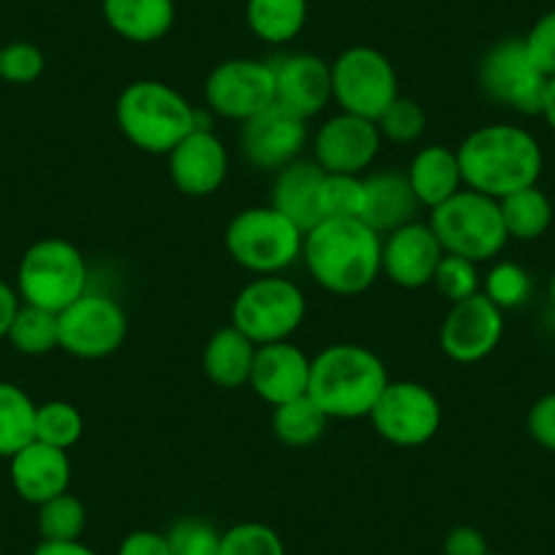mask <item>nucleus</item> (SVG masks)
Here are the masks:
<instances>
[{
	"label": "nucleus",
	"instance_id": "obj_1",
	"mask_svg": "<svg viewBox=\"0 0 555 555\" xmlns=\"http://www.w3.org/2000/svg\"><path fill=\"white\" fill-rule=\"evenodd\" d=\"M382 234L360 218H324L302 237V264L313 284L357 297L382 275Z\"/></svg>",
	"mask_w": 555,
	"mask_h": 555
},
{
	"label": "nucleus",
	"instance_id": "obj_2",
	"mask_svg": "<svg viewBox=\"0 0 555 555\" xmlns=\"http://www.w3.org/2000/svg\"><path fill=\"white\" fill-rule=\"evenodd\" d=\"M463 185L490 199L539 183L544 156L537 137L512 122H490L468 133L457 147Z\"/></svg>",
	"mask_w": 555,
	"mask_h": 555
},
{
	"label": "nucleus",
	"instance_id": "obj_3",
	"mask_svg": "<svg viewBox=\"0 0 555 555\" xmlns=\"http://www.w3.org/2000/svg\"><path fill=\"white\" fill-rule=\"evenodd\" d=\"M389 384L382 357L360 344H333L311 357L308 395L330 420H362Z\"/></svg>",
	"mask_w": 555,
	"mask_h": 555
},
{
	"label": "nucleus",
	"instance_id": "obj_4",
	"mask_svg": "<svg viewBox=\"0 0 555 555\" xmlns=\"http://www.w3.org/2000/svg\"><path fill=\"white\" fill-rule=\"evenodd\" d=\"M115 122L137 151L151 156H169L191 131L205 126L191 101L162 79L126 85L115 101Z\"/></svg>",
	"mask_w": 555,
	"mask_h": 555
},
{
	"label": "nucleus",
	"instance_id": "obj_5",
	"mask_svg": "<svg viewBox=\"0 0 555 555\" xmlns=\"http://www.w3.org/2000/svg\"><path fill=\"white\" fill-rule=\"evenodd\" d=\"M302 232L272 205L245 207L229 221L223 245L234 264L254 275H281L302 256Z\"/></svg>",
	"mask_w": 555,
	"mask_h": 555
},
{
	"label": "nucleus",
	"instance_id": "obj_6",
	"mask_svg": "<svg viewBox=\"0 0 555 555\" xmlns=\"http://www.w3.org/2000/svg\"><path fill=\"white\" fill-rule=\"evenodd\" d=\"M428 223L444 254L463 256L474 264L495 259L509 243L499 199L472 189H461L444 205L434 207Z\"/></svg>",
	"mask_w": 555,
	"mask_h": 555
},
{
	"label": "nucleus",
	"instance_id": "obj_7",
	"mask_svg": "<svg viewBox=\"0 0 555 555\" xmlns=\"http://www.w3.org/2000/svg\"><path fill=\"white\" fill-rule=\"evenodd\" d=\"M20 300L61 313L88 292V261L82 250L61 237H44L25 250L17 270Z\"/></svg>",
	"mask_w": 555,
	"mask_h": 555
},
{
	"label": "nucleus",
	"instance_id": "obj_8",
	"mask_svg": "<svg viewBox=\"0 0 555 555\" xmlns=\"http://www.w3.org/2000/svg\"><path fill=\"white\" fill-rule=\"evenodd\" d=\"M308 302L284 275H256L232 302V324L256 346L289 340L306 322Z\"/></svg>",
	"mask_w": 555,
	"mask_h": 555
},
{
	"label": "nucleus",
	"instance_id": "obj_9",
	"mask_svg": "<svg viewBox=\"0 0 555 555\" xmlns=\"http://www.w3.org/2000/svg\"><path fill=\"white\" fill-rule=\"evenodd\" d=\"M333 101L340 112L378 120L400 95L392 61L373 47H349L333 63Z\"/></svg>",
	"mask_w": 555,
	"mask_h": 555
},
{
	"label": "nucleus",
	"instance_id": "obj_10",
	"mask_svg": "<svg viewBox=\"0 0 555 555\" xmlns=\"http://www.w3.org/2000/svg\"><path fill=\"white\" fill-rule=\"evenodd\" d=\"M479 88L495 104L517 115H542L547 77L531 61L522 39H504L485 52Z\"/></svg>",
	"mask_w": 555,
	"mask_h": 555
},
{
	"label": "nucleus",
	"instance_id": "obj_11",
	"mask_svg": "<svg viewBox=\"0 0 555 555\" xmlns=\"http://www.w3.org/2000/svg\"><path fill=\"white\" fill-rule=\"evenodd\" d=\"M367 420L387 444L423 447L439 434L441 403L425 384L389 382Z\"/></svg>",
	"mask_w": 555,
	"mask_h": 555
},
{
	"label": "nucleus",
	"instance_id": "obj_12",
	"mask_svg": "<svg viewBox=\"0 0 555 555\" xmlns=\"http://www.w3.org/2000/svg\"><path fill=\"white\" fill-rule=\"evenodd\" d=\"M61 349L79 360H104L128 338V317L109 295L85 292L77 302L57 313Z\"/></svg>",
	"mask_w": 555,
	"mask_h": 555
},
{
	"label": "nucleus",
	"instance_id": "obj_13",
	"mask_svg": "<svg viewBox=\"0 0 555 555\" xmlns=\"http://www.w3.org/2000/svg\"><path fill=\"white\" fill-rule=\"evenodd\" d=\"M205 104L223 120L245 122L275 104V79L267 61L232 57L207 74Z\"/></svg>",
	"mask_w": 555,
	"mask_h": 555
},
{
	"label": "nucleus",
	"instance_id": "obj_14",
	"mask_svg": "<svg viewBox=\"0 0 555 555\" xmlns=\"http://www.w3.org/2000/svg\"><path fill=\"white\" fill-rule=\"evenodd\" d=\"M308 145V120L281 104L267 106L240 128V153L261 172H278L302 158Z\"/></svg>",
	"mask_w": 555,
	"mask_h": 555
},
{
	"label": "nucleus",
	"instance_id": "obj_15",
	"mask_svg": "<svg viewBox=\"0 0 555 555\" xmlns=\"http://www.w3.org/2000/svg\"><path fill=\"white\" fill-rule=\"evenodd\" d=\"M504 338V311L477 292L468 300L450 306L439 330V346L457 365L482 362Z\"/></svg>",
	"mask_w": 555,
	"mask_h": 555
},
{
	"label": "nucleus",
	"instance_id": "obj_16",
	"mask_svg": "<svg viewBox=\"0 0 555 555\" xmlns=\"http://www.w3.org/2000/svg\"><path fill=\"white\" fill-rule=\"evenodd\" d=\"M382 142L376 120L338 112L313 133V162L330 175H362L376 162Z\"/></svg>",
	"mask_w": 555,
	"mask_h": 555
},
{
	"label": "nucleus",
	"instance_id": "obj_17",
	"mask_svg": "<svg viewBox=\"0 0 555 555\" xmlns=\"http://www.w3.org/2000/svg\"><path fill=\"white\" fill-rule=\"evenodd\" d=\"M441 259L444 248L430 223L411 221L382 240V275L400 289H423L434 284Z\"/></svg>",
	"mask_w": 555,
	"mask_h": 555
},
{
	"label": "nucleus",
	"instance_id": "obj_18",
	"mask_svg": "<svg viewBox=\"0 0 555 555\" xmlns=\"http://www.w3.org/2000/svg\"><path fill=\"white\" fill-rule=\"evenodd\" d=\"M267 63L275 79V104L295 112L302 120L317 117L333 101L330 63H324L313 52H284Z\"/></svg>",
	"mask_w": 555,
	"mask_h": 555
},
{
	"label": "nucleus",
	"instance_id": "obj_19",
	"mask_svg": "<svg viewBox=\"0 0 555 555\" xmlns=\"http://www.w3.org/2000/svg\"><path fill=\"white\" fill-rule=\"evenodd\" d=\"M167 158L169 180L180 194L202 199V196H212L227 183L229 151L210 126L191 131Z\"/></svg>",
	"mask_w": 555,
	"mask_h": 555
},
{
	"label": "nucleus",
	"instance_id": "obj_20",
	"mask_svg": "<svg viewBox=\"0 0 555 555\" xmlns=\"http://www.w3.org/2000/svg\"><path fill=\"white\" fill-rule=\"evenodd\" d=\"M311 384V357L289 340L256 346L248 387L272 409L308 395Z\"/></svg>",
	"mask_w": 555,
	"mask_h": 555
},
{
	"label": "nucleus",
	"instance_id": "obj_21",
	"mask_svg": "<svg viewBox=\"0 0 555 555\" xmlns=\"http://www.w3.org/2000/svg\"><path fill=\"white\" fill-rule=\"evenodd\" d=\"M9 474H12V485L20 499L41 506L55 495L68 493L72 461H68L66 450L34 439L17 455L9 457Z\"/></svg>",
	"mask_w": 555,
	"mask_h": 555
},
{
	"label": "nucleus",
	"instance_id": "obj_22",
	"mask_svg": "<svg viewBox=\"0 0 555 555\" xmlns=\"http://www.w3.org/2000/svg\"><path fill=\"white\" fill-rule=\"evenodd\" d=\"M420 199L405 172H376L365 178V212L362 221L378 234H389L411 221H420Z\"/></svg>",
	"mask_w": 555,
	"mask_h": 555
},
{
	"label": "nucleus",
	"instance_id": "obj_23",
	"mask_svg": "<svg viewBox=\"0 0 555 555\" xmlns=\"http://www.w3.org/2000/svg\"><path fill=\"white\" fill-rule=\"evenodd\" d=\"M324 169L317 162L297 158L289 167L278 169L272 180L270 205L284 212L292 223L308 232L322 221L319 216V185H322Z\"/></svg>",
	"mask_w": 555,
	"mask_h": 555
},
{
	"label": "nucleus",
	"instance_id": "obj_24",
	"mask_svg": "<svg viewBox=\"0 0 555 555\" xmlns=\"http://www.w3.org/2000/svg\"><path fill=\"white\" fill-rule=\"evenodd\" d=\"M405 178H409L411 189H414L416 199L425 210L444 205L457 191L466 189L457 151L447 145H428L423 151H416L409 169H405Z\"/></svg>",
	"mask_w": 555,
	"mask_h": 555
},
{
	"label": "nucleus",
	"instance_id": "obj_25",
	"mask_svg": "<svg viewBox=\"0 0 555 555\" xmlns=\"http://www.w3.org/2000/svg\"><path fill=\"white\" fill-rule=\"evenodd\" d=\"M106 25L131 44L162 41L175 25V0H104Z\"/></svg>",
	"mask_w": 555,
	"mask_h": 555
},
{
	"label": "nucleus",
	"instance_id": "obj_26",
	"mask_svg": "<svg viewBox=\"0 0 555 555\" xmlns=\"http://www.w3.org/2000/svg\"><path fill=\"white\" fill-rule=\"evenodd\" d=\"M256 344L240 333L234 324L221 327L210 335L202 351V371L216 387L240 389L248 387L250 367H254Z\"/></svg>",
	"mask_w": 555,
	"mask_h": 555
},
{
	"label": "nucleus",
	"instance_id": "obj_27",
	"mask_svg": "<svg viewBox=\"0 0 555 555\" xmlns=\"http://www.w3.org/2000/svg\"><path fill=\"white\" fill-rule=\"evenodd\" d=\"M308 20V0H248L245 23L264 44H289Z\"/></svg>",
	"mask_w": 555,
	"mask_h": 555
},
{
	"label": "nucleus",
	"instance_id": "obj_28",
	"mask_svg": "<svg viewBox=\"0 0 555 555\" xmlns=\"http://www.w3.org/2000/svg\"><path fill=\"white\" fill-rule=\"evenodd\" d=\"M499 207L509 240L531 243V240L542 237L553 223V202L539 185L504 196V199H499Z\"/></svg>",
	"mask_w": 555,
	"mask_h": 555
},
{
	"label": "nucleus",
	"instance_id": "obj_29",
	"mask_svg": "<svg viewBox=\"0 0 555 555\" xmlns=\"http://www.w3.org/2000/svg\"><path fill=\"white\" fill-rule=\"evenodd\" d=\"M327 423L330 416L313 403L311 395H302V398L272 409V434L281 444L295 447V450L317 444L327 430Z\"/></svg>",
	"mask_w": 555,
	"mask_h": 555
},
{
	"label": "nucleus",
	"instance_id": "obj_30",
	"mask_svg": "<svg viewBox=\"0 0 555 555\" xmlns=\"http://www.w3.org/2000/svg\"><path fill=\"white\" fill-rule=\"evenodd\" d=\"M36 403L14 382H0V457H12L34 441Z\"/></svg>",
	"mask_w": 555,
	"mask_h": 555
},
{
	"label": "nucleus",
	"instance_id": "obj_31",
	"mask_svg": "<svg viewBox=\"0 0 555 555\" xmlns=\"http://www.w3.org/2000/svg\"><path fill=\"white\" fill-rule=\"evenodd\" d=\"M9 344L28 357L50 354V351L61 349V330H57V313L44 311L23 302L14 317L12 327H9Z\"/></svg>",
	"mask_w": 555,
	"mask_h": 555
},
{
	"label": "nucleus",
	"instance_id": "obj_32",
	"mask_svg": "<svg viewBox=\"0 0 555 555\" xmlns=\"http://www.w3.org/2000/svg\"><path fill=\"white\" fill-rule=\"evenodd\" d=\"M82 434V411L74 403H68V400H47V403L36 405V441L68 452L74 444H79Z\"/></svg>",
	"mask_w": 555,
	"mask_h": 555
},
{
	"label": "nucleus",
	"instance_id": "obj_33",
	"mask_svg": "<svg viewBox=\"0 0 555 555\" xmlns=\"http://www.w3.org/2000/svg\"><path fill=\"white\" fill-rule=\"evenodd\" d=\"M36 522H39L41 542H79L88 526V512L77 495L61 493L39 506Z\"/></svg>",
	"mask_w": 555,
	"mask_h": 555
},
{
	"label": "nucleus",
	"instance_id": "obj_34",
	"mask_svg": "<svg viewBox=\"0 0 555 555\" xmlns=\"http://www.w3.org/2000/svg\"><path fill=\"white\" fill-rule=\"evenodd\" d=\"M365 212V178L362 175L324 172L319 185V216L324 218H360Z\"/></svg>",
	"mask_w": 555,
	"mask_h": 555
},
{
	"label": "nucleus",
	"instance_id": "obj_35",
	"mask_svg": "<svg viewBox=\"0 0 555 555\" xmlns=\"http://www.w3.org/2000/svg\"><path fill=\"white\" fill-rule=\"evenodd\" d=\"M533 284L531 275L522 270L515 261H499L495 267H490V272L485 275L482 295L488 297L493 306H499L501 311H515L522 308L531 297Z\"/></svg>",
	"mask_w": 555,
	"mask_h": 555
},
{
	"label": "nucleus",
	"instance_id": "obj_36",
	"mask_svg": "<svg viewBox=\"0 0 555 555\" xmlns=\"http://www.w3.org/2000/svg\"><path fill=\"white\" fill-rule=\"evenodd\" d=\"M218 555H286L284 539L264 522H237L221 533Z\"/></svg>",
	"mask_w": 555,
	"mask_h": 555
},
{
	"label": "nucleus",
	"instance_id": "obj_37",
	"mask_svg": "<svg viewBox=\"0 0 555 555\" xmlns=\"http://www.w3.org/2000/svg\"><path fill=\"white\" fill-rule=\"evenodd\" d=\"M378 133L387 142H395V145H414L416 139H423L425 128H428V115L414 99H403L398 95L395 104L384 112L376 120Z\"/></svg>",
	"mask_w": 555,
	"mask_h": 555
},
{
	"label": "nucleus",
	"instance_id": "obj_38",
	"mask_svg": "<svg viewBox=\"0 0 555 555\" xmlns=\"http://www.w3.org/2000/svg\"><path fill=\"white\" fill-rule=\"evenodd\" d=\"M479 284H482V281H479V264L463 259V256L444 254V259L436 267L434 286L450 306L477 295Z\"/></svg>",
	"mask_w": 555,
	"mask_h": 555
},
{
	"label": "nucleus",
	"instance_id": "obj_39",
	"mask_svg": "<svg viewBox=\"0 0 555 555\" xmlns=\"http://www.w3.org/2000/svg\"><path fill=\"white\" fill-rule=\"evenodd\" d=\"M172 555H218L221 531L202 517H180L167 531Z\"/></svg>",
	"mask_w": 555,
	"mask_h": 555
},
{
	"label": "nucleus",
	"instance_id": "obj_40",
	"mask_svg": "<svg viewBox=\"0 0 555 555\" xmlns=\"http://www.w3.org/2000/svg\"><path fill=\"white\" fill-rule=\"evenodd\" d=\"M44 52L30 41L0 47V79L9 85H30L44 74Z\"/></svg>",
	"mask_w": 555,
	"mask_h": 555
},
{
	"label": "nucleus",
	"instance_id": "obj_41",
	"mask_svg": "<svg viewBox=\"0 0 555 555\" xmlns=\"http://www.w3.org/2000/svg\"><path fill=\"white\" fill-rule=\"evenodd\" d=\"M522 41L539 72L547 79L555 77V9L542 14Z\"/></svg>",
	"mask_w": 555,
	"mask_h": 555
},
{
	"label": "nucleus",
	"instance_id": "obj_42",
	"mask_svg": "<svg viewBox=\"0 0 555 555\" xmlns=\"http://www.w3.org/2000/svg\"><path fill=\"white\" fill-rule=\"evenodd\" d=\"M526 428L528 436H531L539 447L555 452V392L542 395V398L531 405Z\"/></svg>",
	"mask_w": 555,
	"mask_h": 555
},
{
	"label": "nucleus",
	"instance_id": "obj_43",
	"mask_svg": "<svg viewBox=\"0 0 555 555\" xmlns=\"http://www.w3.org/2000/svg\"><path fill=\"white\" fill-rule=\"evenodd\" d=\"M488 539L479 528L457 526L444 537V555H488Z\"/></svg>",
	"mask_w": 555,
	"mask_h": 555
},
{
	"label": "nucleus",
	"instance_id": "obj_44",
	"mask_svg": "<svg viewBox=\"0 0 555 555\" xmlns=\"http://www.w3.org/2000/svg\"><path fill=\"white\" fill-rule=\"evenodd\" d=\"M117 555H172L167 533L131 531L117 547Z\"/></svg>",
	"mask_w": 555,
	"mask_h": 555
},
{
	"label": "nucleus",
	"instance_id": "obj_45",
	"mask_svg": "<svg viewBox=\"0 0 555 555\" xmlns=\"http://www.w3.org/2000/svg\"><path fill=\"white\" fill-rule=\"evenodd\" d=\"M20 306H23V300H20V292L12 289L7 281H0V338H7L9 335V327H12Z\"/></svg>",
	"mask_w": 555,
	"mask_h": 555
},
{
	"label": "nucleus",
	"instance_id": "obj_46",
	"mask_svg": "<svg viewBox=\"0 0 555 555\" xmlns=\"http://www.w3.org/2000/svg\"><path fill=\"white\" fill-rule=\"evenodd\" d=\"M34 555H99L82 542H41Z\"/></svg>",
	"mask_w": 555,
	"mask_h": 555
},
{
	"label": "nucleus",
	"instance_id": "obj_47",
	"mask_svg": "<svg viewBox=\"0 0 555 555\" xmlns=\"http://www.w3.org/2000/svg\"><path fill=\"white\" fill-rule=\"evenodd\" d=\"M542 117L550 126V131L555 133V77L547 79V90H544V104H542Z\"/></svg>",
	"mask_w": 555,
	"mask_h": 555
},
{
	"label": "nucleus",
	"instance_id": "obj_48",
	"mask_svg": "<svg viewBox=\"0 0 555 555\" xmlns=\"http://www.w3.org/2000/svg\"><path fill=\"white\" fill-rule=\"evenodd\" d=\"M547 297H550V306L555 308V275L550 278V284H547Z\"/></svg>",
	"mask_w": 555,
	"mask_h": 555
},
{
	"label": "nucleus",
	"instance_id": "obj_49",
	"mask_svg": "<svg viewBox=\"0 0 555 555\" xmlns=\"http://www.w3.org/2000/svg\"><path fill=\"white\" fill-rule=\"evenodd\" d=\"M488 555H499V553H488Z\"/></svg>",
	"mask_w": 555,
	"mask_h": 555
}]
</instances>
